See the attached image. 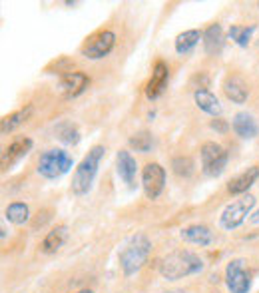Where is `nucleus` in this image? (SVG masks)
Returning <instances> with one entry per match:
<instances>
[{
	"label": "nucleus",
	"instance_id": "f257e3e1",
	"mask_svg": "<svg viewBox=\"0 0 259 293\" xmlns=\"http://www.w3.org/2000/svg\"><path fill=\"white\" fill-rule=\"evenodd\" d=\"M203 265L205 263L197 254L189 250H178L160 259V275L168 281H178L199 273Z\"/></svg>",
	"mask_w": 259,
	"mask_h": 293
},
{
	"label": "nucleus",
	"instance_id": "f03ea898",
	"mask_svg": "<svg viewBox=\"0 0 259 293\" xmlns=\"http://www.w3.org/2000/svg\"><path fill=\"white\" fill-rule=\"evenodd\" d=\"M104 154H106V148H104V146H94V148H90V152L82 158V162L78 164V168L74 172L72 183H70V189L74 195H86L92 189Z\"/></svg>",
	"mask_w": 259,
	"mask_h": 293
},
{
	"label": "nucleus",
	"instance_id": "7ed1b4c3",
	"mask_svg": "<svg viewBox=\"0 0 259 293\" xmlns=\"http://www.w3.org/2000/svg\"><path fill=\"white\" fill-rule=\"evenodd\" d=\"M149 252H151V241L144 233H138V235L130 237V241L122 248L120 257H118L124 275L126 277L136 275L144 267V263L148 261Z\"/></svg>",
	"mask_w": 259,
	"mask_h": 293
},
{
	"label": "nucleus",
	"instance_id": "20e7f679",
	"mask_svg": "<svg viewBox=\"0 0 259 293\" xmlns=\"http://www.w3.org/2000/svg\"><path fill=\"white\" fill-rule=\"evenodd\" d=\"M74 166L72 156L62 150V148H54V150H46L36 166V172L44 178V180H58L64 174H68Z\"/></svg>",
	"mask_w": 259,
	"mask_h": 293
},
{
	"label": "nucleus",
	"instance_id": "39448f33",
	"mask_svg": "<svg viewBox=\"0 0 259 293\" xmlns=\"http://www.w3.org/2000/svg\"><path fill=\"white\" fill-rule=\"evenodd\" d=\"M201 158V172L207 178H220L229 162V152L218 142H205L199 150Z\"/></svg>",
	"mask_w": 259,
	"mask_h": 293
},
{
	"label": "nucleus",
	"instance_id": "423d86ee",
	"mask_svg": "<svg viewBox=\"0 0 259 293\" xmlns=\"http://www.w3.org/2000/svg\"><path fill=\"white\" fill-rule=\"evenodd\" d=\"M255 195H251V193H245V195H241L239 200H233L229 206H225V210L222 212V216H220V225L223 227V229H227V231H233V229H237L245 220H247V216H251V212H253V208H255Z\"/></svg>",
	"mask_w": 259,
	"mask_h": 293
},
{
	"label": "nucleus",
	"instance_id": "0eeeda50",
	"mask_svg": "<svg viewBox=\"0 0 259 293\" xmlns=\"http://www.w3.org/2000/svg\"><path fill=\"white\" fill-rule=\"evenodd\" d=\"M166 187V168L158 162H149L142 170V189L148 200H158Z\"/></svg>",
	"mask_w": 259,
	"mask_h": 293
},
{
	"label": "nucleus",
	"instance_id": "6e6552de",
	"mask_svg": "<svg viewBox=\"0 0 259 293\" xmlns=\"http://www.w3.org/2000/svg\"><path fill=\"white\" fill-rule=\"evenodd\" d=\"M114 46H116V34L112 30H100L82 48V56L86 60H102L114 50Z\"/></svg>",
	"mask_w": 259,
	"mask_h": 293
},
{
	"label": "nucleus",
	"instance_id": "1a4fd4ad",
	"mask_svg": "<svg viewBox=\"0 0 259 293\" xmlns=\"http://www.w3.org/2000/svg\"><path fill=\"white\" fill-rule=\"evenodd\" d=\"M225 285L231 293H249L251 289V275L245 271L243 259H231L225 267Z\"/></svg>",
	"mask_w": 259,
	"mask_h": 293
},
{
	"label": "nucleus",
	"instance_id": "9d476101",
	"mask_svg": "<svg viewBox=\"0 0 259 293\" xmlns=\"http://www.w3.org/2000/svg\"><path fill=\"white\" fill-rule=\"evenodd\" d=\"M168 80H170V68L164 60H158L153 64V70H151V76L146 84V96L149 100H155L168 86Z\"/></svg>",
	"mask_w": 259,
	"mask_h": 293
},
{
	"label": "nucleus",
	"instance_id": "9b49d317",
	"mask_svg": "<svg viewBox=\"0 0 259 293\" xmlns=\"http://www.w3.org/2000/svg\"><path fill=\"white\" fill-rule=\"evenodd\" d=\"M116 172H118V178H120L128 187H134V185H136L138 162H136V158H134L128 150H120V152L116 154Z\"/></svg>",
	"mask_w": 259,
	"mask_h": 293
},
{
	"label": "nucleus",
	"instance_id": "f8f14e48",
	"mask_svg": "<svg viewBox=\"0 0 259 293\" xmlns=\"http://www.w3.org/2000/svg\"><path fill=\"white\" fill-rule=\"evenodd\" d=\"M180 237L189 243V246H199V248H207L214 243V231L207 227V225H201V223H193V225H187L180 231Z\"/></svg>",
	"mask_w": 259,
	"mask_h": 293
},
{
	"label": "nucleus",
	"instance_id": "ddd939ff",
	"mask_svg": "<svg viewBox=\"0 0 259 293\" xmlns=\"http://www.w3.org/2000/svg\"><path fill=\"white\" fill-rule=\"evenodd\" d=\"M193 102L203 114L212 116V118H222V114H223V108L218 100V96L212 94L210 90H205V88H197L193 92Z\"/></svg>",
	"mask_w": 259,
	"mask_h": 293
},
{
	"label": "nucleus",
	"instance_id": "4468645a",
	"mask_svg": "<svg viewBox=\"0 0 259 293\" xmlns=\"http://www.w3.org/2000/svg\"><path fill=\"white\" fill-rule=\"evenodd\" d=\"M259 180V166H249L247 170H243L239 176L231 178L227 182V191L231 195H245L247 189Z\"/></svg>",
	"mask_w": 259,
	"mask_h": 293
},
{
	"label": "nucleus",
	"instance_id": "2eb2a0df",
	"mask_svg": "<svg viewBox=\"0 0 259 293\" xmlns=\"http://www.w3.org/2000/svg\"><path fill=\"white\" fill-rule=\"evenodd\" d=\"M30 148H32V140H30L28 136L16 138V140L8 146V148L2 152V168L8 170L10 166H14L20 158H24V156L30 152Z\"/></svg>",
	"mask_w": 259,
	"mask_h": 293
},
{
	"label": "nucleus",
	"instance_id": "dca6fc26",
	"mask_svg": "<svg viewBox=\"0 0 259 293\" xmlns=\"http://www.w3.org/2000/svg\"><path fill=\"white\" fill-rule=\"evenodd\" d=\"M88 84H90V78L84 72H68V74L60 76V88L66 94V98L80 96L88 88Z\"/></svg>",
	"mask_w": 259,
	"mask_h": 293
},
{
	"label": "nucleus",
	"instance_id": "f3484780",
	"mask_svg": "<svg viewBox=\"0 0 259 293\" xmlns=\"http://www.w3.org/2000/svg\"><path fill=\"white\" fill-rule=\"evenodd\" d=\"M231 128H233L235 136H239L241 140H253L259 136V124L247 112H237L231 120Z\"/></svg>",
	"mask_w": 259,
	"mask_h": 293
},
{
	"label": "nucleus",
	"instance_id": "a211bd4d",
	"mask_svg": "<svg viewBox=\"0 0 259 293\" xmlns=\"http://www.w3.org/2000/svg\"><path fill=\"white\" fill-rule=\"evenodd\" d=\"M223 40H225V36H223L222 24L216 22V24H212V26H207V28L203 30V38H201V42H203V52H205L207 56L220 54L222 48H223Z\"/></svg>",
	"mask_w": 259,
	"mask_h": 293
},
{
	"label": "nucleus",
	"instance_id": "6ab92c4d",
	"mask_svg": "<svg viewBox=\"0 0 259 293\" xmlns=\"http://www.w3.org/2000/svg\"><path fill=\"white\" fill-rule=\"evenodd\" d=\"M223 94L233 104H243L247 100V96H249V88L239 76H229L223 82Z\"/></svg>",
	"mask_w": 259,
	"mask_h": 293
},
{
	"label": "nucleus",
	"instance_id": "aec40b11",
	"mask_svg": "<svg viewBox=\"0 0 259 293\" xmlns=\"http://www.w3.org/2000/svg\"><path fill=\"white\" fill-rule=\"evenodd\" d=\"M66 237H68V227H66V225H56V227H52V229L46 233V237L42 239L40 250H42L44 254H56V252L64 246Z\"/></svg>",
	"mask_w": 259,
	"mask_h": 293
},
{
	"label": "nucleus",
	"instance_id": "412c9836",
	"mask_svg": "<svg viewBox=\"0 0 259 293\" xmlns=\"http://www.w3.org/2000/svg\"><path fill=\"white\" fill-rule=\"evenodd\" d=\"M203 38V32H199L197 28H191V30H184L182 34L176 36V52L180 56H185L189 54L193 48L199 44V40Z\"/></svg>",
	"mask_w": 259,
	"mask_h": 293
},
{
	"label": "nucleus",
	"instance_id": "4be33fe9",
	"mask_svg": "<svg viewBox=\"0 0 259 293\" xmlns=\"http://www.w3.org/2000/svg\"><path fill=\"white\" fill-rule=\"evenodd\" d=\"M30 114H32V106H26V108H22V110H16V112L8 114V116L2 120V124H0V132H2V134L14 132L18 126H22V124L28 120Z\"/></svg>",
	"mask_w": 259,
	"mask_h": 293
},
{
	"label": "nucleus",
	"instance_id": "5701e85b",
	"mask_svg": "<svg viewBox=\"0 0 259 293\" xmlns=\"http://www.w3.org/2000/svg\"><path fill=\"white\" fill-rule=\"evenodd\" d=\"M4 218H6L10 223H14V225H24V223L28 221V218H30V208H28L24 202H12V204L6 208Z\"/></svg>",
	"mask_w": 259,
	"mask_h": 293
},
{
	"label": "nucleus",
	"instance_id": "b1692460",
	"mask_svg": "<svg viewBox=\"0 0 259 293\" xmlns=\"http://www.w3.org/2000/svg\"><path fill=\"white\" fill-rule=\"evenodd\" d=\"M128 144H130V148H132V150L142 152V154H148V152L153 148V138H151L149 132L140 130V132H136V134L130 136Z\"/></svg>",
	"mask_w": 259,
	"mask_h": 293
},
{
	"label": "nucleus",
	"instance_id": "393cba45",
	"mask_svg": "<svg viewBox=\"0 0 259 293\" xmlns=\"http://www.w3.org/2000/svg\"><path fill=\"white\" fill-rule=\"evenodd\" d=\"M56 138L68 146H74L80 142V132L72 122H60L56 126Z\"/></svg>",
	"mask_w": 259,
	"mask_h": 293
},
{
	"label": "nucleus",
	"instance_id": "a878e982",
	"mask_svg": "<svg viewBox=\"0 0 259 293\" xmlns=\"http://www.w3.org/2000/svg\"><path fill=\"white\" fill-rule=\"evenodd\" d=\"M253 32H255V26H253V24H251V26H231V28H229V38H231L237 46L245 48V46L249 44Z\"/></svg>",
	"mask_w": 259,
	"mask_h": 293
},
{
	"label": "nucleus",
	"instance_id": "bb28decb",
	"mask_svg": "<svg viewBox=\"0 0 259 293\" xmlns=\"http://www.w3.org/2000/svg\"><path fill=\"white\" fill-rule=\"evenodd\" d=\"M172 168H174V174H176L178 178H189V176L193 174V170H195L193 160L187 158V156H178V158H174V160H172Z\"/></svg>",
	"mask_w": 259,
	"mask_h": 293
},
{
	"label": "nucleus",
	"instance_id": "cd10ccee",
	"mask_svg": "<svg viewBox=\"0 0 259 293\" xmlns=\"http://www.w3.org/2000/svg\"><path fill=\"white\" fill-rule=\"evenodd\" d=\"M212 128H214V130H218L220 134H225V130H227V124H225V120H222V118H214V122H212Z\"/></svg>",
	"mask_w": 259,
	"mask_h": 293
},
{
	"label": "nucleus",
	"instance_id": "c85d7f7f",
	"mask_svg": "<svg viewBox=\"0 0 259 293\" xmlns=\"http://www.w3.org/2000/svg\"><path fill=\"white\" fill-rule=\"evenodd\" d=\"M251 221H253V223H259V208H257V212L251 216Z\"/></svg>",
	"mask_w": 259,
	"mask_h": 293
},
{
	"label": "nucleus",
	"instance_id": "c756f323",
	"mask_svg": "<svg viewBox=\"0 0 259 293\" xmlns=\"http://www.w3.org/2000/svg\"><path fill=\"white\" fill-rule=\"evenodd\" d=\"M76 293H92L90 289H80V291H76Z\"/></svg>",
	"mask_w": 259,
	"mask_h": 293
},
{
	"label": "nucleus",
	"instance_id": "7c9ffc66",
	"mask_svg": "<svg viewBox=\"0 0 259 293\" xmlns=\"http://www.w3.org/2000/svg\"><path fill=\"white\" fill-rule=\"evenodd\" d=\"M257 48H259V42H257Z\"/></svg>",
	"mask_w": 259,
	"mask_h": 293
}]
</instances>
